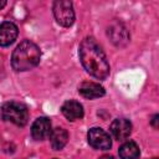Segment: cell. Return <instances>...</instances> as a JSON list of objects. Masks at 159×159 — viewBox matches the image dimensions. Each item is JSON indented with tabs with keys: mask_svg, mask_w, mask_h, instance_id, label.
<instances>
[{
	"mask_svg": "<svg viewBox=\"0 0 159 159\" xmlns=\"http://www.w3.org/2000/svg\"><path fill=\"white\" fill-rule=\"evenodd\" d=\"M107 35L116 46H125L129 41V34L125 26L120 22H113L108 27Z\"/></svg>",
	"mask_w": 159,
	"mask_h": 159,
	"instance_id": "6",
	"label": "cell"
},
{
	"mask_svg": "<svg viewBox=\"0 0 159 159\" xmlns=\"http://www.w3.org/2000/svg\"><path fill=\"white\" fill-rule=\"evenodd\" d=\"M99 159H116L113 155H102Z\"/></svg>",
	"mask_w": 159,
	"mask_h": 159,
	"instance_id": "15",
	"label": "cell"
},
{
	"mask_svg": "<svg viewBox=\"0 0 159 159\" xmlns=\"http://www.w3.org/2000/svg\"><path fill=\"white\" fill-rule=\"evenodd\" d=\"M68 142V133L63 128H55L50 134V143L55 150H61Z\"/></svg>",
	"mask_w": 159,
	"mask_h": 159,
	"instance_id": "12",
	"label": "cell"
},
{
	"mask_svg": "<svg viewBox=\"0 0 159 159\" xmlns=\"http://www.w3.org/2000/svg\"><path fill=\"white\" fill-rule=\"evenodd\" d=\"M2 119L19 127H24L29 120V111L25 104L19 102H6L1 107Z\"/></svg>",
	"mask_w": 159,
	"mask_h": 159,
	"instance_id": "3",
	"label": "cell"
},
{
	"mask_svg": "<svg viewBox=\"0 0 159 159\" xmlns=\"http://www.w3.org/2000/svg\"><path fill=\"white\" fill-rule=\"evenodd\" d=\"M152 159H158V158H152Z\"/></svg>",
	"mask_w": 159,
	"mask_h": 159,
	"instance_id": "17",
	"label": "cell"
},
{
	"mask_svg": "<svg viewBox=\"0 0 159 159\" xmlns=\"http://www.w3.org/2000/svg\"><path fill=\"white\" fill-rule=\"evenodd\" d=\"M80 60L84 70L98 80H104L109 75V63L101 46L92 39L86 37L78 48Z\"/></svg>",
	"mask_w": 159,
	"mask_h": 159,
	"instance_id": "1",
	"label": "cell"
},
{
	"mask_svg": "<svg viewBox=\"0 0 159 159\" xmlns=\"http://www.w3.org/2000/svg\"><path fill=\"white\" fill-rule=\"evenodd\" d=\"M111 132L116 139L123 140L129 137L132 133V123L124 118H117L111 124Z\"/></svg>",
	"mask_w": 159,
	"mask_h": 159,
	"instance_id": "8",
	"label": "cell"
},
{
	"mask_svg": "<svg viewBox=\"0 0 159 159\" xmlns=\"http://www.w3.org/2000/svg\"><path fill=\"white\" fill-rule=\"evenodd\" d=\"M87 138H88V143L94 149L107 150L112 147V140L109 134L102 128H91L88 130Z\"/></svg>",
	"mask_w": 159,
	"mask_h": 159,
	"instance_id": "5",
	"label": "cell"
},
{
	"mask_svg": "<svg viewBox=\"0 0 159 159\" xmlns=\"http://www.w3.org/2000/svg\"><path fill=\"white\" fill-rule=\"evenodd\" d=\"M40 58L41 52L39 46L30 40H24L16 46L12 52L11 66L17 72L29 71L39 65Z\"/></svg>",
	"mask_w": 159,
	"mask_h": 159,
	"instance_id": "2",
	"label": "cell"
},
{
	"mask_svg": "<svg viewBox=\"0 0 159 159\" xmlns=\"http://www.w3.org/2000/svg\"><path fill=\"white\" fill-rule=\"evenodd\" d=\"M53 15L56 21L65 26L68 27L73 24L75 21V11L71 1L67 0H57L53 2Z\"/></svg>",
	"mask_w": 159,
	"mask_h": 159,
	"instance_id": "4",
	"label": "cell"
},
{
	"mask_svg": "<svg viewBox=\"0 0 159 159\" xmlns=\"http://www.w3.org/2000/svg\"><path fill=\"white\" fill-rule=\"evenodd\" d=\"M139 147L137 145L135 142H125L120 148H119V157L120 159H138L139 158Z\"/></svg>",
	"mask_w": 159,
	"mask_h": 159,
	"instance_id": "13",
	"label": "cell"
},
{
	"mask_svg": "<svg viewBox=\"0 0 159 159\" xmlns=\"http://www.w3.org/2000/svg\"><path fill=\"white\" fill-rule=\"evenodd\" d=\"M158 118H159V116L155 114V116L153 117V119H152V125H153L154 128H158Z\"/></svg>",
	"mask_w": 159,
	"mask_h": 159,
	"instance_id": "14",
	"label": "cell"
},
{
	"mask_svg": "<svg viewBox=\"0 0 159 159\" xmlns=\"http://www.w3.org/2000/svg\"><path fill=\"white\" fill-rule=\"evenodd\" d=\"M62 114L70 120H77L83 117V107L77 101H67L61 107Z\"/></svg>",
	"mask_w": 159,
	"mask_h": 159,
	"instance_id": "11",
	"label": "cell"
},
{
	"mask_svg": "<svg viewBox=\"0 0 159 159\" xmlns=\"http://www.w3.org/2000/svg\"><path fill=\"white\" fill-rule=\"evenodd\" d=\"M78 92L81 93V96H83L87 99L99 98V97L104 96V93H106L104 88L99 83H96V82H83L78 87Z\"/></svg>",
	"mask_w": 159,
	"mask_h": 159,
	"instance_id": "10",
	"label": "cell"
},
{
	"mask_svg": "<svg viewBox=\"0 0 159 159\" xmlns=\"http://www.w3.org/2000/svg\"><path fill=\"white\" fill-rule=\"evenodd\" d=\"M51 122L48 118L46 117H40L37 118L32 127H31V134H32V138L36 139V140H42L47 137H50L51 134Z\"/></svg>",
	"mask_w": 159,
	"mask_h": 159,
	"instance_id": "7",
	"label": "cell"
},
{
	"mask_svg": "<svg viewBox=\"0 0 159 159\" xmlns=\"http://www.w3.org/2000/svg\"><path fill=\"white\" fill-rule=\"evenodd\" d=\"M5 5H6V1H5V0H0V10H1Z\"/></svg>",
	"mask_w": 159,
	"mask_h": 159,
	"instance_id": "16",
	"label": "cell"
},
{
	"mask_svg": "<svg viewBox=\"0 0 159 159\" xmlns=\"http://www.w3.org/2000/svg\"><path fill=\"white\" fill-rule=\"evenodd\" d=\"M17 37V26L10 21H5L0 25V46H10Z\"/></svg>",
	"mask_w": 159,
	"mask_h": 159,
	"instance_id": "9",
	"label": "cell"
}]
</instances>
